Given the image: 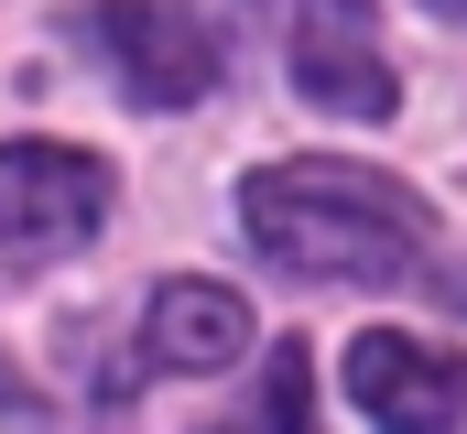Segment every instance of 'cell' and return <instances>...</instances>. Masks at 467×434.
Instances as JSON below:
<instances>
[{"mask_svg": "<svg viewBox=\"0 0 467 434\" xmlns=\"http://www.w3.org/2000/svg\"><path fill=\"white\" fill-rule=\"evenodd\" d=\"M239 228H250V250H261L272 272H294V283H402V272L424 261V207H413L391 174L337 163V152L250 174V185H239Z\"/></svg>", "mask_w": 467, "mask_h": 434, "instance_id": "obj_1", "label": "cell"}, {"mask_svg": "<svg viewBox=\"0 0 467 434\" xmlns=\"http://www.w3.org/2000/svg\"><path fill=\"white\" fill-rule=\"evenodd\" d=\"M109 217V163L77 141H0V250L11 261H66Z\"/></svg>", "mask_w": 467, "mask_h": 434, "instance_id": "obj_2", "label": "cell"}, {"mask_svg": "<svg viewBox=\"0 0 467 434\" xmlns=\"http://www.w3.org/2000/svg\"><path fill=\"white\" fill-rule=\"evenodd\" d=\"M88 33L109 44V77L141 108H196L218 88V33H207L185 0H99Z\"/></svg>", "mask_w": 467, "mask_h": 434, "instance_id": "obj_3", "label": "cell"}, {"mask_svg": "<svg viewBox=\"0 0 467 434\" xmlns=\"http://www.w3.org/2000/svg\"><path fill=\"white\" fill-rule=\"evenodd\" d=\"M294 88L337 119H391V55L369 0H294Z\"/></svg>", "mask_w": 467, "mask_h": 434, "instance_id": "obj_4", "label": "cell"}, {"mask_svg": "<svg viewBox=\"0 0 467 434\" xmlns=\"http://www.w3.org/2000/svg\"><path fill=\"white\" fill-rule=\"evenodd\" d=\"M348 391L380 434H457L467 424V358L457 347H424V336H358Z\"/></svg>", "mask_w": 467, "mask_h": 434, "instance_id": "obj_5", "label": "cell"}, {"mask_svg": "<svg viewBox=\"0 0 467 434\" xmlns=\"http://www.w3.org/2000/svg\"><path fill=\"white\" fill-rule=\"evenodd\" d=\"M250 347V305L229 283H163L141 315V369H229Z\"/></svg>", "mask_w": 467, "mask_h": 434, "instance_id": "obj_6", "label": "cell"}, {"mask_svg": "<svg viewBox=\"0 0 467 434\" xmlns=\"http://www.w3.org/2000/svg\"><path fill=\"white\" fill-rule=\"evenodd\" d=\"M305 424H316V358H305V336H283L261 358V391L239 402L229 424H207V434H305Z\"/></svg>", "mask_w": 467, "mask_h": 434, "instance_id": "obj_7", "label": "cell"}, {"mask_svg": "<svg viewBox=\"0 0 467 434\" xmlns=\"http://www.w3.org/2000/svg\"><path fill=\"white\" fill-rule=\"evenodd\" d=\"M424 11H435V22H457V33H467V0H424Z\"/></svg>", "mask_w": 467, "mask_h": 434, "instance_id": "obj_8", "label": "cell"}]
</instances>
